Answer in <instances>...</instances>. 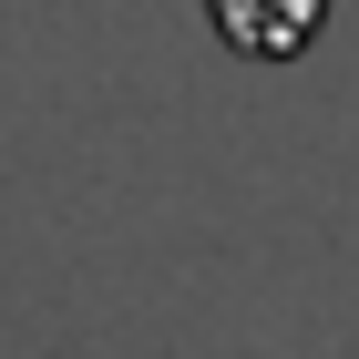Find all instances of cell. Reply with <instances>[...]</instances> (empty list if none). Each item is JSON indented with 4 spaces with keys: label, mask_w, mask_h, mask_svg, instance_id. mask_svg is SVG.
<instances>
[{
    "label": "cell",
    "mask_w": 359,
    "mask_h": 359,
    "mask_svg": "<svg viewBox=\"0 0 359 359\" xmlns=\"http://www.w3.org/2000/svg\"><path fill=\"white\" fill-rule=\"evenodd\" d=\"M205 21H216L226 52H247V62H298L329 31V0H205Z\"/></svg>",
    "instance_id": "6da1fadb"
}]
</instances>
